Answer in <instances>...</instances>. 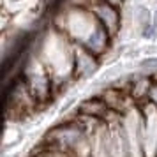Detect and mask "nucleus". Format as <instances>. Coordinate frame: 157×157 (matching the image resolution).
I'll return each instance as SVG.
<instances>
[{
    "label": "nucleus",
    "instance_id": "f03ea898",
    "mask_svg": "<svg viewBox=\"0 0 157 157\" xmlns=\"http://www.w3.org/2000/svg\"><path fill=\"white\" fill-rule=\"evenodd\" d=\"M92 13H94V16L97 18V21H99L111 36L118 30V27H120V13H118L117 7H113V6H109L106 2L99 0V2L92 7Z\"/></svg>",
    "mask_w": 157,
    "mask_h": 157
},
{
    "label": "nucleus",
    "instance_id": "7ed1b4c3",
    "mask_svg": "<svg viewBox=\"0 0 157 157\" xmlns=\"http://www.w3.org/2000/svg\"><path fill=\"white\" fill-rule=\"evenodd\" d=\"M140 69L147 74H155L157 72V57H148L140 62Z\"/></svg>",
    "mask_w": 157,
    "mask_h": 157
},
{
    "label": "nucleus",
    "instance_id": "20e7f679",
    "mask_svg": "<svg viewBox=\"0 0 157 157\" xmlns=\"http://www.w3.org/2000/svg\"><path fill=\"white\" fill-rule=\"evenodd\" d=\"M147 102H150V104L157 106V81H154V85H152V88H150L148 101H147Z\"/></svg>",
    "mask_w": 157,
    "mask_h": 157
},
{
    "label": "nucleus",
    "instance_id": "f257e3e1",
    "mask_svg": "<svg viewBox=\"0 0 157 157\" xmlns=\"http://www.w3.org/2000/svg\"><path fill=\"white\" fill-rule=\"evenodd\" d=\"M99 69V58L83 46L74 50V58H72V72L78 78H90Z\"/></svg>",
    "mask_w": 157,
    "mask_h": 157
},
{
    "label": "nucleus",
    "instance_id": "39448f33",
    "mask_svg": "<svg viewBox=\"0 0 157 157\" xmlns=\"http://www.w3.org/2000/svg\"><path fill=\"white\" fill-rule=\"evenodd\" d=\"M102 2H106V4H109V6H113L117 9L122 7V0H102Z\"/></svg>",
    "mask_w": 157,
    "mask_h": 157
}]
</instances>
